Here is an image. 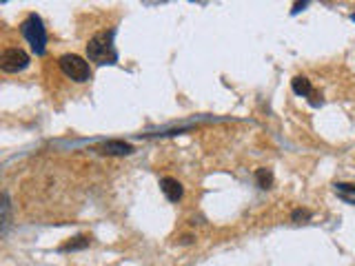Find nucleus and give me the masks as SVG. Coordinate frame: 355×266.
Masks as SVG:
<instances>
[{
  "label": "nucleus",
  "mask_w": 355,
  "mask_h": 266,
  "mask_svg": "<svg viewBox=\"0 0 355 266\" xmlns=\"http://www.w3.org/2000/svg\"><path fill=\"white\" fill-rule=\"evenodd\" d=\"M193 242V235H182L180 237V244H191Z\"/></svg>",
  "instance_id": "obj_13"
},
{
  "label": "nucleus",
  "mask_w": 355,
  "mask_h": 266,
  "mask_svg": "<svg viewBox=\"0 0 355 266\" xmlns=\"http://www.w3.org/2000/svg\"><path fill=\"white\" fill-rule=\"evenodd\" d=\"M29 66V53L23 51L20 47H7L0 53V69L5 73H18Z\"/></svg>",
  "instance_id": "obj_4"
},
{
  "label": "nucleus",
  "mask_w": 355,
  "mask_h": 266,
  "mask_svg": "<svg viewBox=\"0 0 355 266\" xmlns=\"http://www.w3.org/2000/svg\"><path fill=\"white\" fill-rule=\"evenodd\" d=\"M338 191H342V193H355V184H349V182H338Z\"/></svg>",
  "instance_id": "obj_11"
},
{
  "label": "nucleus",
  "mask_w": 355,
  "mask_h": 266,
  "mask_svg": "<svg viewBox=\"0 0 355 266\" xmlns=\"http://www.w3.org/2000/svg\"><path fill=\"white\" fill-rule=\"evenodd\" d=\"M20 31H23V36L27 38V42L31 45V49L38 53V56H43L45 49H47V31L43 27V20L36 13H31L27 20H23V25H20Z\"/></svg>",
  "instance_id": "obj_2"
},
{
  "label": "nucleus",
  "mask_w": 355,
  "mask_h": 266,
  "mask_svg": "<svg viewBox=\"0 0 355 266\" xmlns=\"http://www.w3.org/2000/svg\"><path fill=\"white\" fill-rule=\"evenodd\" d=\"M291 86L298 96H311V80L304 76H296L291 80Z\"/></svg>",
  "instance_id": "obj_8"
},
{
  "label": "nucleus",
  "mask_w": 355,
  "mask_h": 266,
  "mask_svg": "<svg viewBox=\"0 0 355 266\" xmlns=\"http://www.w3.org/2000/svg\"><path fill=\"white\" fill-rule=\"evenodd\" d=\"M93 151L105 153V156H129V153H133V146L124 140H107V142L93 146Z\"/></svg>",
  "instance_id": "obj_5"
},
{
  "label": "nucleus",
  "mask_w": 355,
  "mask_h": 266,
  "mask_svg": "<svg viewBox=\"0 0 355 266\" xmlns=\"http://www.w3.org/2000/svg\"><path fill=\"white\" fill-rule=\"evenodd\" d=\"M87 56L96 64H113L116 49H113V31H100L87 42Z\"/></svg>",
  "instance_id": "obj_1"
},
{
  "label": "nucleus",
  "mask_w": 355,
  "mask_h": 266,
  "mask_svg": "<svg viewBox=\"0 0 355 266\" xmlns=\"http://www.w3.org/2000/svg\"><path fill=\"white\" fill-rule=\"evenodd\" d=\"M291 219L293 222H306V219H311V211L306 209H296L291 213Z\"/></svg>",
  "instance_id": "obj_10"
},
{
  "label": "nucleus",
  "mask_w": 355,
  "mask_h": 266,
  "mask_svg": "<svg viewBox=\"0 0 355 266\" xmlns=\"http://www.w3.org/2000/svg\"><path fill=\"white\" fill-rule=\"evenodd\" d=\"M304 7H306V3H296V5H293V9H291V13H298V11H302Z\"/></svg>",
  "instance_id": "obj_12"
},
{
  "label": "nucleus",
  "mask_w": 355,
  "mask_h": 266,
  "mask_svg": "<svg viewBox=\"0 0 355 266\" xmlns=\"http://www.w3.org/2000/svg\"><path fill=\"white\" fill-rule=\"evenodd\" d=\"M91 244V237L89 235H78V237H73V239H69V242H65L62 246H60V251H82V249H87V246Z\"/></svg>",
  "instance_id": "obj_7"
},
{
  "label": "nucleus",
  "mask_w": 355,
  "mask_h": 266,
  "mask_svg": "<svg viewBox=\"0 0 355 266\" xmlns=\"http://www.w3.org/2000/svg\"><path fill=\"white\" fill-rule=\"evenodd\" d=\"M351 18H353V20H355V13H353V16H351Z\"/></svg>",
  "instance_id": "obj_14"
},
{
  "label": "nucleus",
  "mask_w": 355,
  "mask_h": 266,
  "mask_svg": "<svg viewBox=\"0 0 355 266\" xmlns=\"http://www.w3.org/2000/svg\"><path fill=\"white\" fill-rule=\"evenodd\" d=\"M60 69L67 78H71L73 82H89L91 80V69H89V62H87L85 58L76 56V53H65V56H60L58 60Z\"/></svg>",
  "instance_id": "obj_3"
},
{
  "label": "nucleus",
  "mask_w": 355,
  "mask_h": 266,
  "mask_svg": "<svg viewBox=\"0 0 355 266\" xmlns=\"http://www.w3.org/2000/svg\"><path fill=\"white\" fill-rule=\"evenodd\" d=\"M160 189H162V193L166 195L169 202H178V199L182 197V193H184L182 184H180L176 178H162L160 180Z\"/></svg>",
  "instance_id": "obj_6"
},
{
  "label": "nucleus",
  "mask_w": 355,
  "mask_h": 266,
  "mask_svg": "<svg viewBox=\"0 0 355 266\" xmlns=\"http://www.w3.org/2000/svg\"><path fill=\"white\" fill-rule=\"evenodd\" d=\"M256 182L260 189H271L273 186V171L271 169H258L256 171Z\"/></svg>",
  "instance_id": "obj_9"
}]
</instances>
